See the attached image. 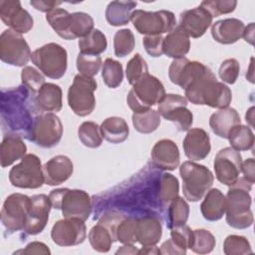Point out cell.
<instances>
[{
  "instance_id": "obj_39",
  "label": "cell",
  "mask_w": 255,
  "mask_h": 255,
  "mask_svg": "<svg viewBox=\"0 0 255 255\" xmlns=\"http://www.w3.org/2000/svg\"><path fill=\"white\" fill-rule=\"evenodd\" d=\"M179 182L178 179L171 173L161 174L158 182L157 198L163 205L168 204L171 200L178 196Z\"/></svg>"
},
{
  "instance_id": "obj_47",
  "label": "cell",
  "mask_w": 255,
  "mask_h": 255,
  "mask_svg": "<svg viewBox=\"0 0 255 255\" xmlns=\"http://www.w3.org/2000/svg\"><path fill=\"white\" fill-rule=\"evenodd\" d=\"M102 65V58L99 55L94 56L80 53L76 61L77 69L80 72L79 74L90 78H93L99 73Z\"/></svg>"
},
{
  "instance_id": "obj_46",
  "label": "cell",
  "mask_w": 255,
  "mask_h": 255,
  "mask_svg": "<svg viewBox=\"0 0 255 255\" xmlns=\"http://www.w3.org/2000/svg\"><path fill=\"white\" fill-rule=\"evenodd\" d=\"M223 252L226 255H246L253 253L250 242L241 235H228L223 242Z\"/></svg>"
},
{
  "instance_id": "obj_12",
  "label": "cell",
  "mask_w": 255,
  "mask_h": 255,
  "mask_svg": "<svg viewBox=\"0 0 255 255\" xmlns=\"http://www.w3.org/2000/svg\"><path fill=\"white\" fill-rule=\"evenodd\" d=\"M136 31L145 36L169 33L176 27L174 14L168 10L144 11L135 10L130 20Z\"/></svg>"
},
{
  "instance_id": "obj_37",
  "label": "cell",
  "mask_w": 255,
  "mask_h": 255,
  "mask_svg": "<svg viewBox=\"0 0 255 255\" xmlns=\"http://www.w3.org/2000/svg\"><path fill=\"white\" fill-rule=\"evenodd\" d=\"M133 128L140 133H151L160 125V115L157 111L149 109L143 112L133 113L131 117Z\"/></svg>"
},
{
  "instance_id": "obj_29",
  "label": "cell",
  "mask_w": 255,
  "mask_h": 255,
  "mask_svg": "<svg viewBox=\"0 0 255 255\" xmlns=\"http://www.w3.org/2000/svg\"><path fill=\"white\" fill-rule=\"evenodd\" d=\"M162 235V226L155 215H146L137 218L136 238L141 246L156 245Z\"/></svg>"
},
{
  "instance_id": "obj_15",
  "label": "cell",
  "mask_w": 255,
  "mask_h": 255,
  "mask_svg": "<svg viewBox=\"0 0 255 255\" xmlns=\"http://www.w3.org/2000/svg\"><path fill=\"white\" fill-rule=\"evenodd\" d=\"M31 50L22 34L11 29L4 30L0 36V59L2 62L24 67L31 59Z\"/></svg>"
},
{
  "instance_id": "obj_10",
  "label": "cell",
  "mask_w": 255,
  "mask_h": 255,
  "mask_svg": "<svg viewBox=\"0 0 255 255\" xmlns=\"http://www.w3.org/2000/svg\"><path fill=\"white\" fill-rule=\"evenodd\" d=\"M9 181L18 188H40L45 183L41 159L34 153L25 154L21 161L10 169Z\"/></svg>"
},
{
  "instance_id": "obj_36",
  "label": "cell",
  "mask_w": 255,
  "mask_h": 255,
  "mask_svg": "<svg viewBox=\"0 0 255 255\" xmlns=\"http://www.w3.org/2000/svg\"><path fill=\"white\" fill-rule=\"evenodd\" d=\"M189 216V205L183 197L177 196L167 206V227L172 229L186 224Z\"/></svg>"
},
{
  "instance_id": "obj_32",
  "label": "cell",
  "mask_w": 255,
  "mask_h": 255,
  "mask_svg": "<svg viewBox=\"0 0 255 255\" xmlns=\"http://www.w3.org/2000/svg\"><path fill=\"white\" fill-rule=\"evenodd\" d=\"M27 151L26 143L22 137L14 134H6L1 142L0 163L2 167L13 164L16 160L21 159Z\"/></svg>"
},
{
  "instance_id": "obj_28",
  "label": "cell",
  "mask_w": 255,
  "mask_h": 255,
  "mask_svg": "<svg viewBox=\"0 0 255 255\" xmlns=\"http://www.w3.org/2000/svg\"><path fill=\"white\" fill-rule=\"evenodd\" d=\"M34 106L41 112H59L62 109V89L53 83H45L34 98Z\"/></svg>"
},
{
  "instance_id": "obj_54",
  "label": "cell",
  "mask_w": 255,
  "mask_h": 255,
  "mask_svg": "<svg viewBox=\"0 0 255 255\" xmlns=\"http://www.w3.org/2000/svg\"><path fill=\"white\" fill-rule=\"evenodd\" d=\"M60 1H50V0H32L30 1V5L33 6L36 10L41 12H50L53 9H56L57 6L61 5Z\"/></svg>"
},
{
  "instance_id": "obj_30",
  "label": "cell",
  "mask_w": 255,
  "mask_h": 255,
  "mask_svg": "<svg viewBox=\"0 0 255 255\" xmlns=\"http://www.w3.org/2000/svg\"><path fill=\"white\" fill-rule=\"evenodd\" d=\"M200 211L207 221H217L226 212V197L218 188H210L200 204Z\"/></svg>"
},
{
  "instance_id": "obj_59",
  "label": "cell",
  "mask_w": 255,
  "mask_h": 255,
  "mask_svg": "<svg viewBox=\"0 0 255 255\" xmlns=\"http://www.w3.org/2000/svg\"><path fill=\"white\" fill-rule=\"evenodd\" d=\"M138 254H152V255H159L160 254V249L158 247H156L155 245H151V246H142L141 249L138 250Z\"/></svg>"
},
{
  "instance_id": "obj_56",
  "label": "cell",
  "mask_w": 255,
  "mask_h": 255,
  "mask_svg": "<svg viewBox=\"0 0 255 255\" xmlns=\"http://www.w3.org/2000/svg\"><path fill=\"white\" fill-rule=\"evenodd\" d=\"M160 254H163V255H168V254H171V255H184L186 254V252H184L183 250H181L179 247H177L173 241L171 239H168L166 241H164L161 246H160Z\"/></svg>"
},
{
  "instance_id": "obj_2",
  "label": "cell",
  "mask_w": 255,
  "mask_h": 255,
  "mask_svg": "<svg viewBox=\"0 0 255 255\" xmlns=\"http://www.w3.org/2000/svg\"><path fill=\"white\" fill-rule=\"evenodd\" d=\"M250 183L244 177H239L226 194V222L235 229H246L253 224V213L251 211L252 198Z\"/></svg>"
},
{
  "instance_id": "obj_3",
  "label": "cell",
  "mask_w": 255,
  "mask_h": 255,
  "mask_svg": "<svg viewBox=\"0 0 255 255\" xmlns=\"http://www.w3.org/2000/svg\"><path fill=\"white\" fill-rule=\"evenodd\" d=\"M28 96V89L23 85L8 92L7 115H2V128L3 130L7 128L8 134L29 137L34 119L25 106Z\"/></svg>"
},
{
  "instance_id": "obj_41",
  "label": "cell",
  "mask_w": 255,
  "mask_h": 255,
  "mask_svg": "<svg viewBox=\"0 0 255 255\" xmlns=\"http://www.w3.org/2000/svg\"><path fill=\"white\" fill-rule=\"evenodd\" d=\"M78 136L80 141L87 147L97 148L103 142L100 126L95 122H84L78 128Z\"/></svg>"
},
{
  "instance_id": "obj_23",
  "label": "cell",
  "mask_w": 255,
  "mask_h": 255,
  "mask_svg": "<svg viewBox=\"0 0 255 255\" xmlns=\"http://www.w3.org/2000/svg\"><path fill=\"white\" fill-rule=\"evenodd\" d=\"M152 164L162 170H174L179 165L180 154L176 143L168 138H162L154 143L151 152Z\"/></svg>"
},
{
  "instance_id": "obj_49",
  "label": "cell",
  "mask_w": 255,
  "mask_h": 255,
  "mask_svg": "<svg viewBox=\"0 0 255 255\" xmlns=\"http://www.w3.org/2000/svg\"><path fill=\"white\" fill-rule=\"evenodd\" d=\"M200 6L207 10L212 17H217L222 14H228L235 10L237 1L235 0H205L200 3Z\"/></svg>"
},
{
  "instance_id": "obj_6",
  "label": "cell",
  "mask_w": 255,
  "mask_h": 255,
  "mask_svg": "<svg viewBox=\"0 0 255 255\" xmlns=\"http://www.w3.org/2000/svg\"><path fill=\"white\" fill-rule=\"evenodd\" d=\"M182 179V192L188 201L196 202L202 199L214 181V175L205 165L188 160L179 167Z\"/></svg>"
},
{
  "instance_id": "obj_7",
  "label": "cell",
  "mask_w": 255,
  "mask_h": 255,
  "mask_svg": "<svg viewBox=\"0 0 255 255\" xmlns=\"http://www.w3.org/2000/svg\"><path fill=\"white\" fill-rule=\"evenodd\" d=\"M32 63L50 79H61L68 67V54L64 47L57 43H48L37 48L31 54Z\"/></svg>"
},
{
  "instance_id": "obj_44",
  "label": "cell",
  "mask_w": 255,
  "mask_h": 255,
  "mask_svg": "<svg viewBox=\"0 0 255 255\" xmlns=\"http://www.w3.org/2000/svg\"><path fill=\"white\" fill-rule=\"evenodd\" d=\"M148 75V67L139 53H136L127 64L126 76L131 86Z\"/></svg>"
},
{
  "instance_id": "obj_60",
  "label": "cell",
  "mask_w": 255,
  "mask_h": 255,
  "mask_svg": "<svg viewBox=\"0 0 255 255\" xmlns=\"http://www.w3.org/2000/svg\"><path fill=\"white\" fill-rule=\"evenodd\" d=\"M250 69H249V72L246 74V78L251 82V83H253L254 81H253V58H251V63H250V67H249Z\"/></svg>"
},
{
  "instance_id": "obj_16",
  "label": "cell",
  "mask_w": 255,
  "mask_h": 255,
  "mask_svg": "<svg viewBox=\"0 0 255 255\" xmlns=\"http://www.w3.org/2000/svg\"><path fill=\"white\" fill-rule=\"evenodd\" d=\"M158 114L166 121L172 122L177 130L190 129L193 123V115L187 109V100L178 94H165L157 106Z\"/></svg>"
},
{
  "instance_id": "obj_11",
  "label": "cell",
  "mask_w": 255,
  "mask_h": 255,
  "mask_svg": "<svg viewBox=\"0 0 255 255\" xmlns=\"http://www.w3.org/2000/svg\"><path fill=\"white\" fill-rule=\"evenodd\" d=\"M63 135V124L53 113H43L34 118L28 139L36 145L50 148L57 145Z\"/></svg>"
},
{
  "instance_id": "obj_55",
  "label": "cell",
  "mask_w": 255,
  "mask_h": 255,
  "mask_svg": "<svg viewBox=\"0 0 255 255\" xmlns=\"http://www.w3.org/2000/svg\"><path fill=\"white\" fill-rule=\"evenodd\" d=\"M255 160L254 158H247L245 161H242L241 172H243V177L247 179L250 183H254L255 181Z\"/></svg>"
},
{
  "instance_id": "obj_31",
  "label": "cell",
  "mask_w": 255,
  "mask_h": 255,
  "mask_svg": "<svg viewBox=\"0 0 255 255\" xmlns=\"http://www.w3.org/2000/svg\"><path fill=\"white\" fill-rule=\"evenodd\" d=\"M189 49V36L177 25L163 38V54L169 58H183Z\"/></svg>"
},
{
  "instance_id": "obj_24",
  "label": "cell",
  "mask_w": 255,
  "mask_h": 255,
  "mask_svg": "<svg viewBox=\"0 0 255 255\" xmlns=\"http://www.w3.org/2000/svg\"><path fill=\"white\" fill-rule=\"evenodd\" d=\"M185 156L191 161L204 159L211 150L209 134L202 128H194L188 129L183 142Z\"/></svg>"
},
{
  "instance_id": "obj_52",
  "label": "cell",
  "mask_w": 255,
  "mask_h": 255,
  "mask_svg": "<svg viewBox=\"0 0 255 255\" xmlns=\"http://www.w3.org/2000/svg\"><path fill=\"white\" fill-rule=\"evenodd\" d=\"M142 44L145 52L153 57L157 58L163 54V37L162 35H149L144 36Z\"/></svg>"
},
{
  "instance_id": "obj_40",
  "label": "cell",
  "mask_w": 255,
  "mask_h": 255,
  "mask_svg": "<svg viewBox=\"0 0 255 255\" xmlns=\"http://www.w3.org/2000/svg\"><path fill=\"white\" fill-rule=\"evenodd\" d=\"M102 78L109 88H118L124 80L123 65L119 61L107 58L102 66Z\"/></svg>"
},
{
  "instance_id": "obj_45",
  "label": "cell",
  "mask_w": 255,
  "mask_h": 255,
  "mask_svg": "<svg viewBox=\"0 0 255 255\" xmlns=\"http://www.w3.org/2000/svg\"><path fill=\"white\" fill-rule=\"evenodd\" d=\"M137 218L125 217L118 225L116 230L117 241L123 244H134L137 242L136 238Z\"/></svg>"
},
{
  "instance_id": "obj_14",
  "label": "cell",
  "mask_w": 255,
  "mask_h": 255,
  "mask_svg": "<svg viewBox=\"0 0 255 255\" xmlns=\"http://www.w3.org/2000/svg\"><path fill=\"white\" fill-rule=\"evenodd\" d=\"M125 217L124 214L117 211L105 213L89 232L88 238L92 248L101 253L109 252L112 244L117 241V227Z\"/></svg>"
},
{
  "instance_id": "obj_53",
  "label": "cell",
  "mask_w": 255,
  "mask_h": 255,
  "mask_svg": "<svg viewBox=\"0 0 255 255\" xmlns=\"http://www.w3.org/2000/svg\"><path fill=\"white\" fill-rule=\"evenodd\" d=\"M13 254H42V255H50L51 251L48 248V246L43 243V242H39V241H33L30 242L29 244L26 245L25 248L23 249H19L17 251H15Z\"/></svg>"
},
{
  "instance_id": "obj_22",
  "label": "cell",
  "mask_w": 255,
  "mask_h": 255,
  "mask_svg": "<svg viewBox=\"0 0 255 255\" xmlns=\"http://www.w3.org/2000/svg\"><path fill=\"white\" fill-rule=\"evenodd\" d=\"M212 16L200 5L184 10L179 15L178 27L181 28L189 37L199 38L204 35L212 24Z\"/></svg>"
},
{
  "instance_id": "obj_58",
  "label": "cell",
  "mask_w": 255,
  "mask_h": 255,
  "mask_svg": "<svg viewBox=\"0 0 255 255\" xmlns=\"http://www.w3.org/2000/svg\"><path fill=\"white\" fill-rule=\"evenodd\" d=\"M116 254H138V249L133 246V244H124L117 251Z\"/></svg>"
},
{
  "instance_id": "obj_50",
  "label": "cell",
  "mask_w": 255,
  "mask_h": 255,
  "mask_svg": "<svg viewBox=\"0 0 255 255\" xmlns=\"http://www.w3.org/2000/svg\"><path fill=\"white\" fill-rule=\"evenodd\" d=\"M170 239L181 250L190 249L193 240V230L186 224L170 229Z\"/></svg>"
},
{
  "instance_id": "obj_26",
  "label": "cell",
  "mask_w": 255,
  "mask_h": 255,
  "mask_svg": "<svg viewBox=\"0 0 255 255\" xmlns=\"http://www.w3.org/2000/svg\"><path fill=\"white\" fill-rule=\"evenodd\" d=\"M245 29L244 23L237 18H226L218 20L211 26L212 38L223 45L236 43L242 36Z\"/></svg>"
},
{
  "instance_id": "obj_51",
  "label": "cell",
  "mask_w": 255,
  "mask_h": 255,
  "mask_svg": "<svg viewBox=\"0 0 255 255\" xmlns=\"http://www.w3.org/2000/svg\"><path fill=\"white\" fill-rule=\"evenodd\" d=\"M240 72V65L239 62L236 59H226L224 60L218 70L219 78L222 80V82L232 85L236 82L238 79Z\"/></svg>"
},
{
  "instance_id": "obj_35",
  "label": "cell",
  "mask_w": 255,
  "mask_h": 255,
  "mask_svg": "<svg viewBox=\"0 0 255 255\" xmlns=\"http://www.w3.org/2000/svg\"><path fill=\"white\" fill-rule=\"evenodd\" d=\"M78 45L80 53L97 56L107 50L108 41L106 35L101 30L93 29L88 35L80 38Z\"/></svg>"
},
{
  "instance_id": "obj_5",
  "label": "cell",
  "mask_w": 255,
  "mask_h": 255,
  "mask_svg": "<svg viewBox=\"0 0 255 255\" xmlns=\"http://www.w3.org/2000/svg\"><path fill=\"white\" fill-rule=\"evenodd\" d=\"M52 208L59 209L65 218H79L86 221L92 212L90 195L82 189L57 188L49 194Z\"/></svg>"
},
{
  "instance_id": "obj_57",
  "label": "cell",
  "mask_w": 255,
  "mask_h": 255,
  "mask_svg": "<svg viewBox=\"0 0 255 255\" xmlns=\"http://www.w3.org/2000/svg\"><path fill=\"white\" fill-rule=\"evenodd\" d=\"M242 37L249 44H254V23H250L247 27H245Z\"/></svg>"
},
{
  "instance_id": "obj_21",
  "label": "cell",
  "mask_w": 255,
  "mask_h": 255,
  "mask_svg": "<svg viewBox=\"0 0 255 255\" xmlns=\"http://www.w3.org/2000/svg\"><path fill=\"white\" fill-rule=\"evenodd\" d=\"M207 66L198 61H189L187 58L174 59L168 68V77L171 83L185 90L187 86L201 75Z\"/></svg>"
},
{
  "instance_id": "obj_13",
  "label": "cell",
  "mask_w": 255,
  "mask_h": 255,
  "mask_svg": "<svg viewBox=\"0 0 255 255\" xmlns=\"http://www.w3.org/2000/svg\"><path fill=\"white\" fill-rule=\"evenodd\" d=\"M30 203V197L22 193H12L6 197L1 209V223L8 235L24 229Z\"/></svg>"
},
{
  "instance_id": "obj_9",
  "label": "cell",
  "mask_w": 255,
  "mask_h": 255,
  "mask_svg": "<svg viewBox=\"0 0 255 255\" xmlns=\"http://www.w3.org/2000/svg\"><path fill=\"white\" fill-rule=\"evenodd\" d=\"M98 88L97 81L81 74L74 77L73 84L68 90V105L79 117L92 114L96 107L95 91Z\"/></svg>"
},
{
  "instance_id": "obj_33",
  "label": "cell",
  "mask_w": 255,
  "mask_h": 255,
  "mask_svg": "<svg viewBox=\"0 0 255 255\" xmlns=\"http://www.w3.org/2000/svg\"><path fill=\"white\" fill-rule=\"evenodd\" d=\"M137 3L134 1H112L106 9V19L111 26L127 25L135 11Z\"/></svg>"
},
{
  "instance_id": "obj_4",
  "label": "cell",
  "mask_w": 255,
  "mask_h": 255,
  "mask_svg": "<svg viewBox=\"0 0 255 255\" xmlns=\"http://www.w3.org/2000/svg\"><path fill=\"white\" fill-rule=\"evenodd\" d=\"M46 20L52 29L65 40L83 38L94 29V20L85 12L69 13L56 8L46 14Z\"/></svg>"
},
{
  "instance_id": "obj_43",
  "label": "cell",
  "mask_w": 255,
  "mask_h": 255,
  "mask_svg": "<svg viewBox=\"0 0 255 255\" xmlns=\"http://www.w3.org/2000/svg\"><path fill=\"white\" fill-rule=\"evenodd\" d=\"M135 40L129 29H121L114 37V52L117 57L123 58L130 54L134 48Z\"/></svg>"
},
{
  "instance_id": "obj_18",
  "label": "cell",
  "mask_w": 255,
  "mask_h": 255,
  "mask_svg": "<svg viewBox=\"0 0 255 255\" xmlns=\"http://www.w3.org/2000/svg\"><path fill=\"white\" fill-rule=\"evenodd\" d=\"M85 221L79 218H65L58 220L52 227L51 238L54 243L62 247L82 244L87 237Z\"/></svg>"
},
{
  "instance_id": "obj_27",
  "label": "cell",
  "mask_w": 255,
  "mask_h": 255,
  "mask_svg": "<svg viewBox=\"0 0 255 255\" xmlns=\"http://www.w3.org/2000/svg\"><path fill=\"white\" fill-rule=\"evenodd\" d=\"M238 125H241V119L238 112L233 108L219 109L209 118L211 130L221 138H227L230 130Z\"/></svg>"
},
{
  "instance_id": "obj_17",
  "label": "cell",
  "mask_w": 255,
  "mask_h": 255,
  "mask_svg": "<svg viewBox=\"0 0 255 255\" xmlns=\"http://www.w3.org/2000/svg\"><path fill=\"white\" fill-rule=\"evenodd\" d=\"M242 157L238 150L231 146L221 148L215 155L213 167L215 176L224 185H232L240 176Z\"/></svg>"
},
{
  "instance_id": "obj_38",
  "label": "cell",
  "mask_w": 255,
  "mask_h": 255,
  "mask_svg": "<svg viewBox=\"0 0 255 255\" xmlns=\"http://www.w3.org/2000/svg\"><path fill=\"white\" fill-rule=\"evenodd\" d=\"M227 139L229 140L231 147L238 151L251 149L254 145V133L252 129L243 125L234 127L230 130Z\"/></svg>"
},
{
  "instance_id": "obj_1",
  "label": "cell",
  "mask_w": 255,
  "mask_h": 255,
  "mask_svg": "<svg viewBox=\"0 0 255 255\" xmlns=\"http://www.w3.org/2000/svg\"><path fill=\"white\" fill-rule=\"evenodd\" d=\"M184 92L186 100L194 105L224 109L232 101L231 90L225 84L218 82L208 67L187 86Z\"/></svg>"
},
{
  "instance_id": "obj_8",
  "label": "cell",
  "mask_w": 255,
  "mask_h": 255,
  "mask_svg": "<svg viewBox=\"0 0 255 255\" xmlns=\"http://www.w3.org/2000/svg\"><path fill=\"white\" fill-rule=\"evenodd\" d=\"M165 96L162 83L154 76L147 75L132 85L127 96V103L133 113L149 110Z\"/></svg>"
},
{
  "instance_id": "obj_61",
  "label": "cell",
  "mask_w": 255,
  "mask_h": 255,
  "mask_svg": "<svg viewBox=\"0 0 255 255\" xmlns=\"http://www.w3.org/2000/svg\"><path fill=\"white\" fill-rule=\"evenodd\" d=\"M253 111H254V108L252 107V108H250V109L248 110V112H247L246 115H245L246 122H247V121L251 122V126H253V124H252V120H253Z\"/></svg>"
},
{
  "instance_id": "obj_42",
  "label": "cell",
  "mask_w": 255,
  "mask_h": 255,
  "mask_svg": "<svg viewBox=\"0 0 255 255\" xmlns=\"http://www.w3.org/2000/svg\"><path fill=\"white\" fill-rule=\"evenodd\" d=\"M216 241L214 235L203 228L193 230V240L190 249L197 254H208L213 251Z\"/></svg>"
},
{
  "instance_id": "obj_34",
  "label": "cell",
  "mask_w": 255,
  "mask_h": 255,
  "mask_svg": "<svg viewBox=\"0 0 255 255\" xmlns=\"http://www.w3.org/2000/svg\"><path fill=\"white\" fill-rule=\"evenodd\" d=\"M103 138L111 143H121L125 141L129 133L127 122L121 117H110L104 120L100 126Z\"/></svg>"
},
{
  "instance_id": "obj_25",
  "label": "cell",
  "mask_w": 255,
  "mask_h": 255,
  "mask_svg": "<svg viewBox=\"0 0 255 255\" xmlns=\"http://www.w3.org/2000/svg\"><path fill=\"white\" fill-rule=\"evenodd\" d=\"M73 171L74 165L72 160L63 154L52 157L43 165L45 183L51 186L64 183L70 178Z\"/></svg>"
},
{
  "instance_id": "obj_20",
  "label": "cell",
  "mask_w": 255,
  "mask_h": 255,
  "mask_svg": "<svg viewBox=\"0 0 255 255\" xmlns=\"http://www.w3.org/2000/svg\"><path fill=\"white\" fill-rule=\"evenodd\" d=\"M31 203L23 231L28 235L41 233L48 222L52 208L50 197L46 194H35L30 197Z\"/></svg>"
},
{
  "instance_id": "obj_19",
  "label": "cell",
  "mask_w": 255,
  "mask_h": 255,
  "mask_svg": "<svg viewBox=\"0 0 255 255\" xmlns=\"http://www.w3.org/2000/svg\"><path fill=\"white\" fill-rule=\"evenodd\" d=\"M0 18L6 26L20 34L28 33L34 24L32 16L22 8L21 2L18 0H1Z\"/></svg>"
},
{
  "instance_id": "obj_48",
  "label": "cell",
  "mask_w": 255,
  "mask_h": 255,
  "mask_svg": "<svg viewBox=\"0 0 255 255\" xmlns=\"http://www.w3.org/2000/svg\"><path fill=\"white\" fill-rule=\"evenodd\" d=\"M22 85L25 86L32 93H38V91L45 84L44 76L34 67L25 66L21 72Z\"/></svg>"
}]
</instances>
